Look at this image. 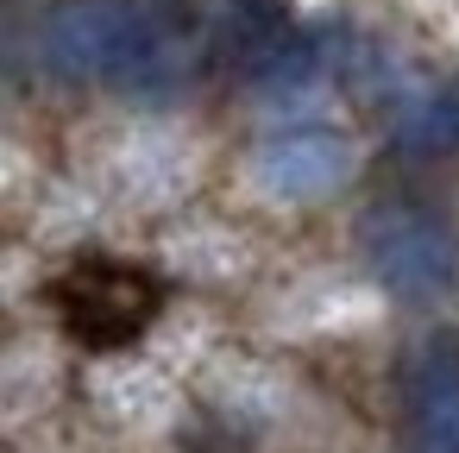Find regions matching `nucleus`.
<instances>
[{
	"instance_id": "obj_7",
	"label": "nucleus",
	"mask_w": 459,
	"mask_h": 453,
	"mask_svg": "<svg viewBox=\"0 0 459 453\" xmlns=\"http://www.w3.org/2000/svg\"><path fill=\"white\" fill-rule=\"evenodd\" d=\"M327 70H333L327 39H315V32H290V39L264 57V70H252V83H258V95H264V101L296 108V101H308V95H321V89H327Z\"/></svg>"
},
{
	"instance_id": "obj_4",
	"label": "nucleus",
	"mask_w": 459,
	"mask_h": 453,
	"mask_svg": "<svg viewBox=\"0 0 459 453\" xmlns=\"http://www.w3.org/2000/svg\"><path fill=\"white\" fill-rule=\"evenodd\" d=\"M252 170L258 189H271L277 202H321L352 177V145L333 126H283L258 145Z\"/></svg>"
},
{
	"instance_id": "obj_6",
	"label": "nucleus",
	"mask_w": 459,
	"mask_h": 453,
	"mask_svg": "<svg viewBox=\"0 0 459 453\" xmlns=\"http://www.w3.org/2000/svg\"><path fill=\"white\" fill-rule=\"evenodd\" d=\"M283 39H290V20L277 0H214V13H208V45L221 64L264 70V57Z\"/></svg>"
},
{
	"instance_id": "obj_1",
	"label": "nucleus",
	"mask_w": 459,
	"mask_h": 453,
	"mask_svg": "<svg viewBox=\"0 0 459 453\" xmlns=\"http://www.w3.org/2000/svg\"><path fill=\"white\" fill-rule=\"evenodd\" d=\"M20 45L57 83H101L133 101H177L195 76V45L145 0H51Z\"/></svg>"
},
{
	"instance_id": "obj_3",
	"label": "nucleus",
	"mask_w": 459,
	"mask_h": 453,
	"mask_svg": "<svg viewBox=\"0 0 459 453\" xmlns=\"http://www.w3.org/2000/svg\"><path fill=\"white\" fill-rule=\"evenodd\" d=\"M57 309H64V327L82 346H126L158 315V283L133 265L82 258L57 277Z\"/></svg>"
},
{
	"instance_id": "obj_8",
	"label": "nucleus",
	"mask_w": 459,
	"mask_h": 453,
	"mask_svg": "<svg viewBox=\"0 0 459 453\" xmlns=\"http://www.w3.org/2000/svg\"><path fill=\"white\" fill-rule=\"evenodd\" d=\"M396 139L409 152H453L459 145V89H421L415 101H403L396 114Z\"/></svg>"
},
{
	"instance_id": "obj_5",
	"label": "nucleus",
	"mask_w": 459,
	"mask_h": 453,
	"mask_svg": "<svg viewBox=\"0 0 459 453\" xmlns=\"http://www.w3.org/2000/svg\"><path fill=\"white\" fill-rule=\"evenodd\" d=\"M409 453H459V334H440L415 353Z\"/></svg>"
},
{
	"instance_id": "obj_2",
	"label": "nucleus",
	"mask_w": 459,
	"mask_h": 453,
	"mask_svg": "<svg viewBox=\"0 0 459 453\" xmlns=\"http://www.w3.org/2000/svg\"><path fill=\"white\" fill-rule=\"evenodd\" d=\"M359 252L396 302H440L459 283V240L421 202H377L359 221Z\"/></svg>"
}]
</instances>
